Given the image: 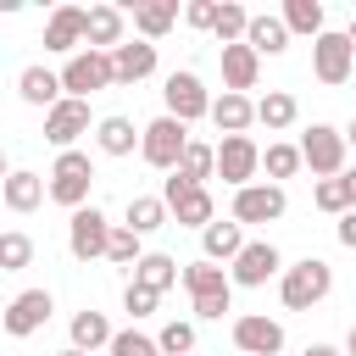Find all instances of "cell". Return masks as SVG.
<instances>
[{"mask_svg": "<svg viewBox=\"0 0 356 356\" xmlns=\"http://www.w3.org/2000/svg\"><path fill=\"white\" fill-rule=\"evenodd\" d=\"M328 289H334V267L323 256H306V261H295V267L278 273V300L289 312H312L317 300H328Z\"/></svg>", "mask_w": 356, "mask_h": 356, "instance_id": "1", "label": "cell"}, {"mask_svg": "<svg viewBox=\"0 0 356 356\" xmlns=\"http://www.w3.org/2000/svg\"><path fill=\"white\" fill-rule=\"evenodd\" d=\"M89 184H95V161H89V150H61L56 167H50L44 195H50L56 206L78 211V206H89Z\"/></svg>", "mask_w": 356, "mask_h": 356, "instance_id": "2", "label": "cell"}, {"mask_svg": "<svg viewBox=\"0 0 356 356\" xmlns=\"http://www.w3.org/2000/svg\"><path fill=\"white\" fill-rule=\"evenodd\" d=\"M161 206H167V222H178V228H206V222H217L211 189L184 184L178 172H167V184H161Z\"/></svg>", "mask_w": 356, "mask_h": 356, "instance_id": "3", "label": "cell"}, {"mask_svg": "<svg viewBox=\"0 0 356 356\" xmlns=\"http://www.w3.org/2000/svg\"><path fill=\"white\" fill-rule=\"evenodd\" d=\"M184 145H189V128H184L178 117H167V111L139 128V156H145L156 172H172L178 156H184Z\"/></svg>", "mask_w": 356, "mask_h": 356, "instance_id": "4", "label": "cell"}, {"mask_svg": "<svg viewBox=\"0 0 356 356\" xmlns=\"http://www.w3.org/2000/svg\"><path fill=\"white\" fill-rule=\"evenodd\" d=\"M295 150H300V167H312L317 178H339L345 172V134L328 128V122H312Z\"/></svg>", "mask_w": 356, "mask_h": 356, "instance_id": "5", "label": "cell"}, {"mask_svg": "<svg viewBox=\"0 0 356 356\" xmlns=\"http://www.w3.org/2000/svg\"><path fill=\"white\" fill-rule=\"evenodd\" d=\"M278 273H284V256H278L273 239H245L239 256L228 261V284H239V289H261V284L278 278Z\"/></svg>", "mask_w": 356, "mask_h": 356, "instance_id": "6", "label": "cell"}, {"mask_svg": "<svg viewBox=\"0 0 356 356\" xmlns=\"http://www.w3.org/2000/svg\"><path fill=\"white\" fill-rule=\"evenodd\" d=\"M117 83V72H111V56L106 50H78V56H67V67H61V89L72 95V100H89L95 89H111Z\"/></svg>", "mask_w": 356, "mask_h": 356, "instance_id": "7", "label": "cell"}, {"mask_svg": "<svg viewBox=\"0 0 356 356\" xmlns=\"http://www.w3.org/2000/svg\"><path fill=\"white\" fill-rule=\"evenodd\" d=\"M256 172H261V145L250 134H228L217 145V178L234 184V189H245V184H256Z\"/></svg>", "mask_w": 356, "mask_h": 356, "instance_id": "8", "label": "cell"}, {"mask_svg": "<svg viewBox=\"0 0 356 356\" xmlns=\"http://www.w3.org/2000/svg\"><path fill=\"white\" fill-rule=\"evenodd\" d=\"M161 100H167V117H178L184 128L211 111V95H206V83H200V72H189V67H184V72H167Z\"/></svg>", "mask_w": 356, "mask_h": 356, "instance_id": "9", "label": "cell"}, {"mask_svg": "<svg viewBox=\"0 0 356 356\" xmlns=\"http://www.w3.org/2000/svg\"><path fill=\"white\" fill-rule=\"evenodd\" d=\"M89 134V100H72V95H61L50 111H44V139L56 145V156L61 150H78V139Z\"/></svg>", "mask_w": 356, "mask_h": 356, "instance_id": "10", "label": "cell"}, {"mask_svg": "<svg viewBox=\"0 0 356 356\" xmlns=\"http://www.w3.org/2000/svg\"><path fill=\"white\" fill-rule=\"evenodd\" d=\"M289 211V195L278 189V184H245V189H234V222L245 228V222H278Z\"/></svg>", "mask_w": 356, "mask_h": 356, "instance_id": "11", "label": "cell"}, {"mask_svg": "<svg viewBox=\"0 0 356 356\" xmlns=\"http://www.w3.org/2000/svg\"><path fill=\"white\" fill-rule=\"evenodd\" d=\"M106 239H111L106 211H100V206H78L72 222H67V250H72V261H95V256H106Z\"/></svg>", "mask_w": 356, "mask_h": 356, "instance_id": "12", "label": "cell"}, {"mask_svg": "<svg viewBox=\"0 0 356 356\" xmlns=\"http://www.w3.org/2000/svg\"><path fill=\"white\" fill-rule=\"evenodd\" d=\"M50 312H56L50 289H22V295H11V306L0 312V328H6L11 339H28V334H39V328L50 323Z\"/></svg>", "mask_w": 356, "mask_h": 356, "instance_id": "13", "label": "cell"}, {"mask_svg": "<svg viewBox=\"0 0 356 356\" xmlns=\"http://www.w3.org/2000/svg\"><path fill=\"white\" fill-rule=\"evenodd\" d=\"M350 67H356V56H350V44H345V33H317L312 39V72H317V83H328V89H339L345 78H350Z\"/></svg>", "mask_w": 356, "mask_h": 356, "instance_id": "14", "label": "cell"}, {"mask_svg": "<svg viewBox=\"0 0 356 356\" xmlns=\"http://www.w3.org/2000/svg\"><path fill=\"white\" fill-rule=\"evenodd\" d=\"M234 345L245 356H278L284 350V323L267 317V312H245V317H234Z\"/></svg>", "mask_w": 356, "mask_h": 356, "instance_id": "15", "label": "cell"}, {"mask_svg": "<svg viewBox=\"0 0 356 356\" xmlns=\"http://www.w3.org/2000/svg\"><path fill=\"white\" fill-rule=\"evenodd\" d=\"M122 28H128V17H122V6H89L83 11V50H117L122 44Z\"/></svg>", "mask_w": 356, "mask_h": 356, "instance_id": "16", "label": "cell"}, {"mask_svg": "<svg viewBox=\"0 0 356 356\" xmlns=\"http://www.w3.org/2000/svg\"><path fill=\"white\" fill-rule=\"evenodd\" d=\"M44 50L56 56H78L83 50V6H56L44 22Z\"/></svg>", "mask_w": 356, "mask_h": 356, "instance_id": "17", "label": "cell"}, {"mask_svg": "<svg viewBox=\"0 0 356 356\" xmlns=\"http://www.w3.org/2000/svg\"><path fill=\"white\" fill-rule=\"evenodd\" d=\"M256 78H261V56L239 39V44H222V83H228V95H245V89H256Z\"/></svg>", "mask_w": 356, "mask_h": 356, "instance_id": "18", "label": "cell"}, {"mask_svg": "<svg viewBox=\"0 0 356 356\" xmlns=\"http://www.w3.org/2000/svg\"><path fill=\"white\" fill-rule=\"evenodd\" d=\"M111 72H117V83H145L150 72H156V44H145V39H122L117 50H111Z\"/></svg>", "mask_w": 356, "mask_h": 356, "instance_id": "19", "label": "cell"}, {"mask_svg": "<svg viewBox=\"0 0 356 356\" xmlns=\"http://www.w3.org/2000/svg\"><path fill=\"white\" fill-rule=\"evenodd\" d=\"M128 284H139V289H150V295H167V289L178 284V261H172L167 250H145V256L134 261Z\"/></svg>", "mask_w": 356, "mask_h": 356, "instance_id": "20", "label": "cell"}, {"mask_svg": "<svg viewBox=\"0 0 356 356\" xmlns=\"http://www.w3.org/2000/svg\"><path fill=\"white\" fill-rule=\"evenodd\" d=\"M239 245H245V228H239L234 217H228V222H206V228H200V261H217V267H222V261H234V256H239Z\"/></svg>", "mask_w": 356, "mask_h": 356, "instance_id": "21", "label": "cell"}, {"mask_svg": "<svg viewBox=\"0 0 356 356\" xmlns=\"http://www.w3.org/2000/svg\"><path fill=\"white\" fill-rule=\"evenodd\" d=\"M178 278H184V289H189V300H211V295H234V284H228V267H217V261H189V267H178Z\"/></svg>", "mask_w": 356, "mask_h": 356, "instance_id": "22", "label": "cell"}, {"mask_svg": "<svg viewBox=\"0 0 356 356\" xmlns=\"http://www.w3.org/2000/svg\"><path fill=\"white\" fill-rule=\"evenodd\" d=\"M67 334H72V350L95 356V350H106V345H111V334H117V328L106 323V312H89V306H83V312H72V328H67Z\"/></svg>", "mask_w": 356, "mask_h": 356, "instance_id": "23", "label": "cell"}, {"mask_svg": "<svg viewBox=\"0 0 356 356\" xmlns=\"http://www.w3.org/2000/svg\"><path fill=\"white\" fill-rule=\"evenodd\" d=\"M245 44H250L256 56H284V50H289V28H284L278 17H267V11H250Z\"/></svg>", "mask_w": 356, "mask_h": 356, "instance_id": "24", "label": "cell"}, {"mask_svg": "<svg viewBox=\"0 0 356 356\" xmlns=\"http://www.w3.org/2000/svg\"><path fill=\"white\" fill-rule=\"evenodd\" d=\"M206 117H211V122L222 128V139H228V134H245V128L256 122V100H250V95H228V89H222V100H211V111H206Z\"/></svg>", "mask_w": 356, "mask_h": 356, "instance_id": "25", "label": "cell"}, {"mask_svg": "<svg viewBox=\"0 0 356 356\" xmlns=\"http://www.w3.org/2000/svg\"><path fill=\"white\" fill-rule=\"evenodd\" d=\"M95 145L106 150V156H134L139 150V128H134V117H100L95 122Z\"/></svg>", "mask_w": 356, "mask_h": 356, "instance_id": "26", "label": "cell"}, {"mask_svg": "<svg viewBox=\"0 0 356 356\" xmlns=\"http://www.w3.org/2000/svg\"><path fill=\"white\" fill-rule=\"evenodd\" d=\"M17 95L28 100V106H56L61 100V72H50V67H22V78H17Z\"/></svg>", "mask_w": 356, "mask_h": 356, "instance_id": "27", "label": "cell"}, {"mask_svg": "<svg viewBox=\"0 0 356 356\" xmlns=\"http://www.w3.org/2000/svg\"><path fill=\"white\" fill-rule=\"evenodd\" d=\"M295 117H300V100H295L289 89H267V95L256 100V122H261L267 134H284Z\"/></svg>", "mask_w": 356, "mask_h": 356, "instance_id": "28", "label": "cell"}, {"mask_svg": "<svg viewBox=\"0 0 356 356\" xmlns=\"http://www.w3.org/2000/svg\"><path fill=\"white\" fill-rule=\"evenodd\" d=\"M172 172H178L184 184H200V189H206V178H217V145H206V139H189Z\"/></svg>", "mask_w": 356, "mask_h": 356, "instance_id": "29", "label": "cell"}, {"mask_svg": "<svg viewBox=\"0 0 356 356\" xmlns=\"http://www.w3.org/2000/svg\"><path fill=\"white\" fill-rule=\"evenodd\" d=\"M0 200H6V211L28 217V211L44 200V178H39V172H11V178L0 184Z\"/></svg>", "mask_w": 356, "mask_h": 356, "instance_id": "30", "label": "cell"}, {"mask_svg": "<svg viewBox=\"0 0 356 356\" xmlns=\"http://www.w3.org/2000/svg\"><path fill=\"white\" fill-rule=\"evenodd\" d=\"M172 22H178V6H172V0H145V6H134V28H139L145 44H156Z\"/></svg>", "mask_w": 356, "mask_h": 356, "instance_id": "31", "label": "cell"}, {"mask_svg": "<svg viewBox=\"0 0 356 356\" xmlns=\"http://www.w3.org/2000/svg\"><path fill=\"white\" fill-rule=\"evenodd\" d=\"M128 234H156V228H167V206H161V195H134L128 200V222H122Z\"/></svg>", "mask_w": 356, "mask_h": 356, "instance_id": "32", "label": "cell"}, {"mask_svg": "<svg viewBox=\"0 0 356 356\" xmlns=\"http://www.w3.org/2000/svg\"><path fill=\"white\" fill-rule=\"evenodd\" d=\"M289 33H306V39H317L323 33V0H284V17H278Z\"/></svg>", "mask_w": 356, "mask_h": 356, "instance_id": "33", "label": "cell"}, {"mask_svg": "<svg viewBox=\"0 0 356 356\" xmlns=\"http://www.w3.org/2000/svg\"><path fill=\"white\" fill-rule=\"evenodd\" d=\"M261 172H267V184H278V189H284V178H295V172H300V150H295V145H284V139H278V145H267V150H261Z\"/></svg>", "mask_w": 356, "mask_h": 356, "instance_id": "34", "label": "cell"}, {"mask_svg": "<svg viewBox=\"0 0 356 356\" xmlns=\"http://www.w3.org/2000/svg\"><path fill=\"white\" fill-rule=\"evenodd\" d=\"M245 28H250V11H245V6H234V0H217V22H211L217 44H239V39H245Z\"/></svg>", "mask_w": 356, "mask_h": 356, "instance_id": "35", "label": "cell"}, {"mask_svg": "<svg viewBox=\"0 0 356 356\" xmlns=\"http://www.w3.org/2000/svg\"><path fill=\"white\" fill-rule=\"evenodd\" d=\"M28 261H33V239L22 228H6L0 234V273H22Z\"/></svg>", "mask_w": 356, "mask_h": 356, "instance_id": "36", "label": "cell"}, {"mask_svg": "<svg viewBox=\"0 0 356 356\" xmlns=\"http://www.w3.org/2000/svg\"><path fill=\"white\" fill-rule=\"evenodd\" d=\"M156 350H161V356H189V350H195V323H184V317L161 323V334H156Z\"/></svg>", "mask_w": 356, "mask_h": 356, "instance_id": "37", "label": "cell"}, {"mask_svg": "<svg viewBox=\"0 0 356 356\" xmlns=\"http://www.w3.org/2000/svg\"><path fill=\"white\" fill-rule=\"evenodd\" d=\"M312 200H317V211H328V217H345V211H350V195H345V178H317V189H312Z\"/></svg>", "mask_w": 356, "mask_h": 356, "instance_id": "38", "label": "cell"}, {"mask_svg": "<svg viewBox=\"0 0 356 356\" xmlns=\"http://www.w3.org/2000/svg\"><path fill=\"white\" fill-rule=\"evenodd\" d=\"M145 250H139V234H128V228H111V239H106V261H117V267H128L134 273V261H139Z\"/></svg>", "mask_w": 356, "mask_h": 356, "instance_id": "39", "label": "cell"}, {"mask_svg": "<svg viewBox=\"0 0 356 356\" xmlns=\"http://www.w3.org/2000/svg\"><path fill=\"white\" fill-rule=\"evenodd\" d=\"M106 350H111V356H161V350H156V339H150V334H139V328H117Z\"/></svg>", "mask_w": 356, "mask_h": 356, "instance_id": "40", "label": "cell"}, {"mask_svg": "<svg viewBox=\"0 0 356 356\" xmlns=\"http://www.w3.org/2000/svg\"><path fill=\"white\" fill-rule=\"evenodd\" d=\"M156 306H161V295H150V289H139V284L122 289V312H128V317H150Z\"/></svg>", "mask_w": 356, "mask_h": 356, "instance_id": "41", "label": "cell"}, {"mask_svg": "<svg viewBox=\"0 0 356 356\" xmlns=\"http://www.w3.org/2000/svg\"><path fill=\"white\" fill-rule=\"evenodd\" d=\"M184 22L211 33V22H217V0H189V6H184Z\"/></svg>", "mask_w": 356, "mask_h": 356, "instance_id": "42", "label": "cell"}, {"mask_svg": "<svg viewBox=\"0 0 356 356\" xmlns=\"http://www.w3.org/2000/svg\"><path fill=\"white\" fill-rule=\"evenodd\" d=\"M222 312H234V295H211V300H195V317H200V323H222Z\"/></svg>", "mask_w": 356, "mask_h": 356, "instance_id": "43", "label": "cell"}, {"mask_svg": "<svg viewBox=\"0 0 356 356\" xmlns=\"http://www.w3.org/2000/svg\"><path fill=\"white\" fill-rule=\"evenodd\" d=\"M339 245H345V250H356V211H345V217H339Z\"/></svg>", "mask_w": 356, "mask_h": 356, "instance_id": "44", "label": "cell"}, {"mask_svg": "<svg viewBox=\"0 0 356 356\" xmlns=\"http://www.w3.org/2000/svg\"><path fill=\"white\" fill-rule=\"evenodd\" d=\"M339 178H345V195H350V211H356V167H345Z\"/></svg>", "mask_w": 356, "mask_h": 356, "instance_id": "45", "label": "cell"}, {"mask_svg": "<svg viewBox=\"0 0 356 356\" xmlns=\"http://www.w3.org/2000/svg\"><path fill=\"white\" fill-rule=\"evenodd\" d=\"M300 356H345V350H339V345H306Z\"/></svg>", "mask_w": 356, "mask_h": 356, "instance_id": "46", "label": "cell"}, {"mask_svg": "<svg viewBox=\"0 0 356 356\" xmlns=\"http://www.w3.org/2000/svg\"><path fill=\"white\" fill-rule=\"evenodd\" d=\"M345 44H350V56H356V17H350V28H345Z\"/></svg>", "mask_w": 356, "mask_h": 356, "instance_id": "47", "label": "cell"}, {"mask_svg": "<svg viewBox=\"0 0 356 356\" xmlns=\"http://www.w3.org/2000/svg\"><path fill=\"white\" fill-rule=\"evenodd\" d=\"M345 356H356V323H350V334H345Z\"/></svg>", "mask_w": 356, "mask_h": 356, "instance_id": "48", "label": "cell"}, {"mask_svg": "<svg viewBox=\"0 0 356 356\" xmlns=\"http://www.w3.org/2000/svg\"><path fill=\"white\" fill-rule=\"evenodd\" d=\"M350 145H356V117H350V128H345V150H350Z\"/></svg>", "mask_w": 356, "mask_h": 356, "instance_id": "49", "label": "cell"}, {"mask_svg": "<svg viewBox=\"0 0 356 356\" xmlns=\"http://www.w3.org/2000/svg\"><path fill=\"white\" fill-rule=\"evenodd\" d=\"M6 178H11V161H6V150H0V184H6Z\"/></svg>", "mask_w": 356, "mask_h": 356, "instance_id": "50", "label": "cell"}, {"mask_svg": "<svg viewBox=\"0 0 356 356\" xmlns=\"http://www.w3.org/2000/svg\"><path fill=\"white\" fill-rule=\"evenodd\" d=\"M56 356H83V350H72V345H67V350H56Z\"/></svg>", "mask_w": 356, "mask_h": 356, "instance_id": "51", "label": "cell"}]
</instances>
